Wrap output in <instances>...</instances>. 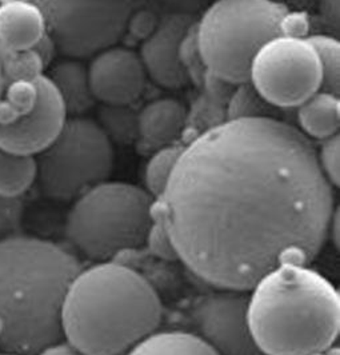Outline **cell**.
Masks as SVG:
<instances>
[{
    "label": "cell",
    "instance_id": "6da1fadb",
    "mask_svg": "<svg viewBox=\"0 0 340 355\" xmlns=\"http://www.w3.org/2000/svg\"><path fill=\"white\" fill-rule=\"evenodd\" d=\"M156 200L178 259L240 293L283 263L308 266L337 209L311 139L274 116L227 119L193 138Z\"/></svg>",
    "mask_w": 340,
    "mask_h": 355
},
{
    "label": "cell",
    "instance_id": "7a4b0ae2",
    "mask_svg": "<svg viewBox=\"0 0 340 355\" xmlns=\"http://www.w3.org/2000/svg\"><path fill=\"white\" fill-rule=\"evenodd\" d=\"M80 270L71 252L50 241L0 239L1 352L36 355L63 339V302Z\"/></svg>",
    "mask_w": 340,
    "mask_h": 355
},
{
    "label": "cell",
    "instance_id": "3957f363",
    "mask_svg": "<svg viewBox=\"0 0 340 355\" xmlns=\"http://www.w3.org/2000/svg\"><path fill=\"white\" fill-rule=\"evenodd\" d=\"M161 298L142 274L99 262L73 278L62 309L63 338L83 355H127L156 331Z\"/></svg>",
    "mask_w": 340,
    "mask_h": 355
},
{
    "label": "cell",
    "instance_id": "277c9868",
    "mask_svg": "<svg viewBox=\"0 0 340 355\" xmlns=\"http://www.w3.org/2000/svg\"><path fill=\"white\" fill-rule=\"evenodd\" d=\"M250 291L249 324L265 354H319L339 337V293L315 270L283 263Z\"/></svg>",
    "mask_w": 340,
    "mask_h": 355
},
{
    "label": "cell",
    "instance_id": "5b68a950",
    "mask_svg": "<svg viewBox=\"0 0 340 355\" xmlns=\"http://www.w3.org/2000/svg\"><path fill=\"white\" fill-rule=\"evenodd\" d=\"M154 198L125 182H103L73 200L66 236L75 249L95 262L145 245L154 223Z\"/></svg>",
    "mask_w": 340,
    "mask_h": 355
},
{
    "label": "cell",
    "instance_id": "8992f818",
    "mask_svg": "<svg viewBox=\"0 0 340 355\" xmlns=\"http://www.w3.org/2000/svg\"><path fill=\"white\" fill-rule=\"evenodd\" d=\"M288 10L278 0H216L195 26L207 72L235 86L249 82L253 55L280 35Z\"/></svg>",
    "mask_w": 340,
    "mask_h": 355
},
{
    "label": "cell",
    "instance_id": "52a82bcc",
    "mask_svg": "<svg viewBox=\"0 0 340 355\" xmlns=\"http://www.w3.org/2000/svg\"><path fill=\"white\" fill-rule=\"evenodd\" d=\"M35 160L36 182L43 196L70 202L107 180L115 153L98 122L80 115L69 116L57 137Z\"/></svg>",
    "mask_w": 340,
    "mask_h": 355
},
{
    "label": "cell",
    "instance_id": "ba28073f",
    "mask_svg": "<svg viewBox=\"0 0 340 355\" xmlns=\"http://www.w3.org/2000/svg\"><path fill=\"white\" fill-rule=\"evenodd\" d=\"M46 21L55 49L83 59L115 46L144 0H31Z\"/></svg>",
    "mask_w": 340,
    "mask_h": 355
},
{
    "label": "cell",
    "instance_id": "9c48e42d",
    "mask_svg": "<svg viewBox=\"0 0 340 355\" xmlns=\"http://www.w3.org/2000/svg\"><path fill=\"white\" fill-rule=\"evenodd\" d=\"M67 118L64 103L46 73L10 83L0 98V148L36 157L57 137Z\"/></svg>",
    "mask_w": 340,
    "mask_h": 355
},
{
    "label": "cell",
    "instance_id": "30bf717a",
    "mask_svg": "<svg viewBox=\"0 0 340 355\" xmlns=\"http://www.w3.org/2000/svg\"><path fill=\"white\" fill-rule=\"evenodd\" d=\"M249 82L269 106L296 108L322 87L318 53L307 37L274 36L253 55Z\"/></svg>",
    "mask_w": 340,
    "mask_h": 355
},
{
    "label": "cell",
    "instance_id": "8fae6325",
    "mask_svg": "<svg viewBox=\"0 0 340 355\" xmlns=\"http://www.w3.org/2000/svg\"><path fill=\"white\" fill-rule=\"evenodd\" d=\"M247 310L246 293L220 290L202 298L193 311L197 336L216 355H266L252 337Z\"/></svg>",
    "mask_w": 340,
    "mask_h": 355
},
{
    "label": "cell",
    "instance_id": "7c38bea8",
    "mask_svg": "<svg viewBox=\"0 0 340 355\" xmlns=\"http://www.w3.org/2000/svg\"><path fill=\"white\" fill-rule=\"evenodd\" d=\"M89 75L92 94L102 105H134L147 83L139 53L116 44L93 55Z\"/></svg>",
    "mask_w": 340,
    "mask_h": 355
},
{
    "label": "cell",
    "instance_id": "4fadbf2b",
    "mask_svg": "<svg viewBox=\"0 0 340 355\" xmlns=\"http://www.w3.org/2000/svg\"><path fill=\"white\" fill-rule=\"evenodd\" d=\"M194 26L187 14H171L156 24L143 40L141 59L147 75L165 89H180L188 83V75L180 60V44Z\"/></svg>",
    "mask_w": 340,
    "mask_h": 355
},
{
    "label": "cell",
    "instance_id": "5bb4252c",
    "mask_svg": "<svg viewBox=\"0 0 340 355\" xmlns=\"http://www.w3.org/2000/svg\"><path fill=\"white\" fill-rule=\"evenodd\" d=\"M187 111L174 98H159L138 114V147L145 153L175 144L186 130Z\"/></svg>",
    "mask_w": 340,
    "mask_h": 355
},
{
    "label": "cell",
    "instance_id": "9a60e30c",
    "mask_svg": "<svg viewBox=\"0 0 340 355\" xmlns=\"http://www.w3.org/2000/svg\"><path fill=\"white\" fill-rule=\"evenodd\" d=\"M46 36V21L34 1L7 0L0 4V44L8 51H33Z\"/></svg>",
    "mask_w": 340,
    "mask_h": 355
},
{
    "label": "cell",
    "instance_id": "2e32d148",
    "mask_svg": "<svg viewBox=\"0 0 340 355\" xmlns=\"http://www.w3.org/2000/svg\"><path fill=\"white\" fill-rule=\"evenodd\" d=\"M46 76L59 92L69 116L84 115L95 106L89 67L80 59L67 58L56 62Z\"/></svg>",
    "mask_w": 340,
    "mask_h": 355
},
{
    "label": "cell",
    "instance_id": "e0dca14e",
    "mask_svg": "<svg viewBox=\"0 0 340 355\" xmlns=\"http://www.w3.org/2000/svg\"><path fill=\"white\" fill-rule=\"evenodd\" d=\"M296 110L301 131L307 138L324 141L339 134V95L319 89Z\"/></svg>",
    "mask_w": 340,
    "mask_h": 355
},
{
    "label": "cell",
    "instance_id": "ac0fdd59",
    "mask_svg": "<svg viewBox=\"0 0 340 355\" xmlns=\"http://www.w3.org/2000/svg\"><path fill=\"white\" fill-rule=\"evenodd\" d=\"M127 355H216L197 334L184 331L154 333Z\"/></svg>",
    "mask_w": 340,
    "mask_h": 355
},
{
    "label": "cell",
    "instance_id": "d6986e66",
    "mask_svg": "<svg viewBox=\"0 0 340 355\" xmlns=\"http://www.w3.org/2000/svg\"><path fill=\"white\" fill-rule=\"evenodd\" d=\"M36 182L35 157L18 155L0 148V198L20 199Z\"/></svg>",
    "mask_w": 340,
    "mask_h": 355
},
{
    "label": "cell",
    "instance_id": "ffe728a7",
    "mask_svg": "<svg viewBox=\"0 0 340 355\" xmlns=\"http://www.w3.org/2000/svg\"><path fill=\"white\" fill-rule=\"evenodd\" d=\"M132 105H102L98 125L111 142L131 144L138 139V114Z\"/></svg>",
    "mask_w": 340,
    "mask_h": 355
},
{
    "label": "cell",
    "instance_id": "44dd1931",
    "mask_svg": "<svg viewBox=\"0 0 340 355\" xmlns=\"http://www.w3.org/2000/svg\"><path fill=\"white\" fill-rule=\"evenodd\" d=\"M183 146L171 144L154 151L145 164L144 184L145 191L154 199H159L164 193L167 183L179 159Z\"/></svg>",
    "mask_w": 340,
    "mask_h": 355
},
{
    "label": "cell",
    "instance_id": "7402d4cb",
    "mask_svg": "<svg viewBox=\"0 0 340 355\" xmlns=\"http://www.w3.org/2000/svg\"><path fill=\"white\" fill-rule=\"evenodd\" d=\"M307 40L312 44L318 53L322 67L323 91L340 94V43L337 36L327 34L307 35Z\"/></svg>",
    "mask_w": 340,
    "mask_h": 355
},
{
    "label": "cell",
    "instance_id": "603a6c76",
    "mask_svg": "<svg viewBox=\"0 0 340 355\" xmlns=\"http://www.w3.org/2000/svg\"><path fill=\"white\" fill-rule=\"evenodd\" d=\"M227 119L271 116L269 105L252 87L250 82L236 85L227 102Z\"/></svg>",
    "mask_w": 340,
    "mask_h": 355
},
{
    "label": "cell",
    "instance_id": "cb8c5ba5",
    "mask_svg": "<svg viewBox=\"0 0 340 355\" xmlns=\"http://www.w3.org/2000/svg\"><path fill=\"white\" fill-rule=\"evenodd\" d=\"M180 60L190 80H194L199 87L203 86V80L206 78V66L203 63L202 55L197 46V33L195 26L190 28L187 35L184 36L180 44Z\"/></svg>",
    "mask_w": 340,
    "mask_h": 355
},
{
    "label": "cell",
    "instance_id": "d4e9b609",
    "mask_svg": "<svg viewBox=\"0 0 340 355\" xmlns=\"http://www.w3.org/2000/svg\"><path fill=\"white\" fill-rule=\"evenodd\" d=\"M318 163L323 175L334 187H339L340 183V137L332 135L322 141L319 151H316Z\"/></svg>",
    "mask_w": 340,
    "mask_h": 355
},
{
    "label": "cell",
    "instance_id": "484cf974",
    "mask_svg": "<svg viewBox=\"0 0 340 355\" xmlns=\"http://www.w3.org/2000/svg\"><path fill=\"white\" fill-rule=\"evenodd\" d=\"M144 246L148 248L151 254H154L155 257L164 259V261L171 262V261L178 259V254L171 242L168 232L165 230L161 219L155 215H154V223L148 231Z\"/></svg>",
    "mask_w": 340,
    "mask_h": 355
},
{
    "label": "cell",
    "instance_id": "4316f807",
    "mask_svg": "<svg viewBox=\"0 0 340 355\" xmlns=\"http://www.w3.org/2000/svg\"><path fill=\"white\" fill-rule=\"evenodd\" d=\"M23 214V203L20 199L0 198V235L18 227Z\"/></svg>",
    "mask_w": 340,
    "mask_h": 355
},
{
    "label": "cell",
    "instance_id": "83f0119b",
    "mask_svg": "<svg viewBox=\"0 0 340 355\" xmlns=\"http://www.w3.org/2000/svg\"><path fill=\"white\" fill-rule=\"evenodd\" d=\"M339 3L340 0H318L316 3L322 24L332 34H338L339 31Z\"/></svg>",
    "mask_w": 340,
    "mask_h": 355
},
{
    "label": "cell",
    "instance_id": "f1b7e54d",
    "mask_svg": "<svg viewBox=\"0 0 340 355\" xmlns=\"http://www.w3.org/2000/svg\"><path fill=\"white\" fill-rule=\"evenodd\" d=\"M36 355H83L80 354L75 347H72L69 342H57L44 347Z\"/></svg>",
    "mask_w": 340,
    "mask_h": 355
},
{
    "label": "cell",
    "instance_id": "f546056e",
    "mask_svg": "<svg viewBox=\"0 0 340 355\" xmlns=\"http://www.w3.org/2000/svg\"><path fill=\"white\" fill-rule=\"evenodd\" d=\"M339 207H337L335 211L332 214V218H331V222H330V226H328V238L332 239L337 249H339Z\"/></svg>",
    "mask_w": 340,
    "mask_h": 355
},
{
    "label": "cell",
    "instance_id": "4dcf8cb0",
    "mask_svg": "<svg viewBox=\"0 0 340 355\" xmlns=\"http://www.w3.org/2000/svg\"><path fill=\"white\" fill-rule=\"evenodd\" d=\"M278 1H280V3L285 4L286 7H288V4H289V6H294V7H296V8L310 7V6L318 3V0H278Z\"/></svg>",
    "mask_w": 340,
    "mask_h": 355
},
{
    "label": "cell",
    "instance_id": "1f68e13d",
    "mask_svg": "<svg viewBox=\"0 0 340 355\" xmlns=\"http://www.w3.org/2000/svg\"><path fill=\"white\" fill-rule=\"evenodd\" d=\"M6 89V80H4V73H3V64H1V55H0V98L3 95V91Z\"/></svg>",
    "mask_w": 340,
    "mask_h": 355
},
{
    "label": "cell",
    "instance_id": "d6a6232c",
    "mask_svg": "<svg viewBox=\"0 0 340 355\" xmlns=\"http://www.w3.org/2000/svg\"><path fill=\"white\" fill-rule=\"evenodd\" d=\"M315 355H339V352H338V349L331 347V349H328V350H325V352H323V353H319V354Z\"/></svg>",
    "mask_w": 340,
    "mask_h": 355
},
{
    "label": "cell",
    "instance_id": "836d02e7",
    "mask_svg": "<svg viewBox=\"0 0 340 355\" xmlns=\"http://www.w3.org/2000/svg\"><path fill=\"white\" fill-rule=\"evenodd\" d=\"M0 355H18V354H12V353H6V352H1Z\"/></svg>",
    "mask_w": 340,
    "mask_h": 355
}]
</instances>
